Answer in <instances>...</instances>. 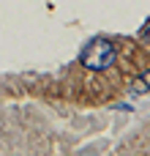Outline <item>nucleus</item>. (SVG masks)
<instances>
[{
    "instance_id": "f03ea898",
    "label": "nucleus",
    "mask_w": 150,
    "mask_h": 156,
    "mask_svg": "<svg viewBox=\"0 0 150 156\" xmlns=\"http://www.w3.org/2000/svg\"><path fill=\"white\" fill-rule=\"evenodd\" d=\"M134 90L137 93H145V90H150V71H145L137 82H134Z\"/></svg>"
},
{
    "instance_id": "f257e3e1",
    "label": "nucleus",
    "mask_w": 150,
    "mask_h": 156,
    "mask_svg": "<svg viewBox=\"0 0 150 156\" xmlns=\"http://www.w3.org/2000/svg\"><path fill=\"white\" fill-rule=\"evenodd\" d=\"M115 60H118V49L109 38H93L82 52V66L90 71H104L115 66Z\"/></svg>"
}]
</instances>
